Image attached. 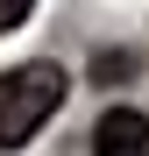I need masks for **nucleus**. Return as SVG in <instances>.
<instances>
[{
	"instance_id": "1",
	"label": "nucleus",
	"mask_w": 149,
	"mask_h": 156,
	"mask_svg": "<svg viewBox=\"0 0 149 156\" xmlns=\"http://www.w3.org/2000/svg\"><path fill=\"white\" fill-rule=\"evenodd\" d=\"M64 92L71 85H64L57 64H14V71H0V149H21L64 107Z\"/></svg>"
},
{
	"instance_id": "2",
	"label": "nucleus",
	"mask_w": 149,
	"mask_h": 156,
	"mask_svg": "<svg viewBox=\"0 0 149 156\" xmlns=\"http://www.w3.org/2000/svg\"><path fill=\"white\" fill-rule=\"evenodd\" d=\"M92 156H149V114L107 107L99 128H92Z\"/></svg>"
},
{
	"instance_id": "3",
	"label": "nucleus",
	"mask_w": 149,
	"mask_h": 156,
	"mask_svg": "<svg viewBox=\"0 0 149 156\" xmlns=\"http://www.w3.org/2000/svg\"><path fill=\"white\" fill-rule=\"evenodd\" d=\"M29 7H36V0H0V36L21 29V21H29Z\"/></svg>"
}]
</instances>
